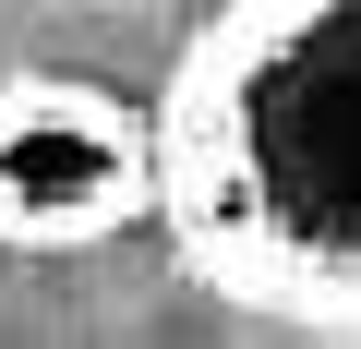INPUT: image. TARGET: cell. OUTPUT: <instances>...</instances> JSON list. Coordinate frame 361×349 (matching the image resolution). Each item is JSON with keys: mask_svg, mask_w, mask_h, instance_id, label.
Wrapping results in <instances>:
<instances>
[{"mask_svg": "<svg viewBox=\"0 0 361 349\" xmlns=\"http://www.w3.org/2000/svg\"><path fill=\"white\" fill-rule=\"evenodd\" d=\"M157 217L217 301L361 337V0H217L157 97Z\"/></svg>", "mask_w": 361, "mask_h": 349, "instance_id": "1", "label": "cell"}, {"mask_svg": "<svg viewBox=\"0 0 361 349\" xmlns=\"http://www.w3.org/2000/svg\"><path fill=\"white\" fill-rule=\"evenodd\" d=\"M157 205V109L85 73H0V253H97Z\"/></svg>", "mask_w": 361, "mask_h": 349, "instance_id": "2", "label": "cell"}]
</instances>
